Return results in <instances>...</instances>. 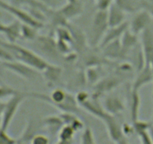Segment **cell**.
<instances>
[{
	"instance_id": "1",
	"label": "cell",
	"mask_w": 153,
	"mask_h": 144,
	"mask_svg": "<svg viewBox=\"0 0 153 144\" xmlns=\"http://www.w3.org/2000/svg\"><path fill=\"white\" fill-rule=\"evenodd\" d=\"M0 44L5 46L13 54L15 59L22 62L28 65L31 66L34 68L37 69L39 71H43L49 65V63L43 59L41 56L36 54L32 50L23 47L16 43H12L9 41H4L0 39Z\"/></svg>"
},
{
	"instance_id": "2",
	"label": "cell",
	"mask_w": 153,
	"mask_h": 144,
	"mask_svg": "<svg viewBox=\"0 0 153 144\" xmlns=\"http://www.w3.org/2000/svg\"><path fill=\"white\" fill-rule=\"evenodd\" d=\"M109 28L108 10H98L93 19L90 32V43L92 46H99Z\"/></svg>"
},
{
	"instance_id": "3",
	"label": "cell",
	"mask_w": 153,
	"mask_h": 144,
	"mask_svg": "<svg viewBox=\"0 0 153 144\" xmlns=\"http://www.w3.org/2000/svg\"><path fill=\"white\" fill-rule=\"evenodd\" d=\"M28 96V92H19L16 94L9 98L8 100L5 102L4 111L1 116V129L7 130L8 129L12 120L14 118L19 106L25 98Z\"/></svg>"
},
{
	"instance_id": "4",
	"label": "cell",
	"mask_w": 153,
	"mask_h": 144,
	"mask_svg": "<svg viewBox=\"0 0 153 144\" xmlns=\"http://www.w3.org/2000/svg\"><path fill=\"white\" fill-rule=\"evenodd\" d=\"M0 8L13 15L14 17L17 19V20H19L22 23L31 26L37 29L43 28V22L37 20L29 12L25 11L23 9L20 8L19 6L7 2L4 0H0Z\"/></svg>"
},
{
	"instance_id": "5",
	"label": "cell",
	"mask_w": 153,
	"mask_h": 144,
	"mask_svg": "<svg viewBox=\"0 0 153 144\" xmlns=\"http://www.w3.org/2000/svg\"><path fill=\"white\" fill-rule=\"evenodd\" d=\"M1 64L4 68L13 72V74L26 80H36L37 78L40 77V74L39 73L40 71L18 60L1 62Z\"/></svg>"
},
{
	"instance_id": "6",
	"label": "cell",
	"mask_w": 153,
	"mask_h": 144,
	"mask_svg": "<svg viewBox=\"0 0 153 144\" xmlns=\"http://www.w3.org/2000/svg\"><path fill=\"white\" fill-rule=\"evenodd\" d=\"M103 121L106 124L109 136L114 142L118 143H125L127 142L126 140V135L123 130V126L113 115L109 114Z\"/></svg>"
},
{
	"instance_id": "7",
	"label": "cell",
	"mask_w": 153,
	"mask_h": 144,
	"mask_svg": "<svg viewBox=\"0 0 153 144\" xmlns=\"http://www.w3.org/2000/svg\"><path fill=\"white\" fill-rule=\"evenodd\" d=\"M141 34V49L145 62L153 69V30L147 27Z\"/></svg>"
},
{
	"instance_id": "8",
	"label": "cell",
	"mask_w": 153,
	"mask_h": 144,
	"mask_svg": "<svg viewBox=\"0 0 153 144\" xmlns=\"http://www.w3.org/2000/svg\"><path fill=\"white\" fill-rule=\"evenodd\" d=\"M151 15L145 9L137 12L129 24V30L135 34H140L146 29L151 22Z\"/></svg>"
},
{
	"instance_id": "9",
	"label": "cell",
	"mask_w": 153,
	"mask_h": 144,
	"mask_svg": "<svg viewBox=\"0 0 153 144\" xmlns=\"http://www.w3.org/2000/svg\"><path fill=\"white\" fill-rule=\"evenodd\" d=\"M128 28H129V23L126 22V21L124 22L123 23L117 26L109 27L107 32L105 33L104 38H102L101 43L100 44L99 46L101 48H102L103 46H106V45L108 44L111 42L114 41V40H118V39H120L123 34L125 33V32L127 29H128Z\"/></svg>"
},
{
	"instance_id": "10",
	"label": "cell",
	"mask_w": 153,
	"mask_h": 144,
	"mask_svg": "<svg viewBox=\"0 0 153 144\" xmlns=\"http://www.w3.org/2000/svg\"><path fill=\"white\" fill-rule=\"evenodd\" d=\"M58 13L67 22L68 20L76 17L81 14L83 10L82 4L79 0L76 2H67V4H64L57 9Z\"/></svg>"
},
{
	"instance_id": "11",
	"label": "cell",
	"mask_w": 153,
	"mask_h": 144,
	"mask_svg": "<svg viewBox=\"0 0 153 144\" xmlns=\"http://www.w3.org/2000/svg\"><path fill=\"white\" fill-rule=\"evenodd\" d=\"M153 81V69L151 66L145 64L137 72V76L133 82L132 89L139 91L140 88Z\"/></svg>"
},
{
	"instance_id": "12",
	"label": "cell",
	"mask_w": 153,
	"mask_h": 144,
	"mask_svg": "<svg viewBox=\"0 0 153 144\" xmlns=\"http://www.w3.org/2000/svg\"><path fill=\"white\" fill-rule=\"evenodd\" d=\"M108 20L109 27L117 26L126 22V11L114 2L108 9Z\"/></svg>"
},
{
	"instance_id": "13",
	"label": "cell",
	"mask_w": 153,
	"mask_h": 144,
	"mask_svg": "<svg viewBox=\"0 0 153 144\" xmlns=\"http://www.w3.org/2000/svg\"><path fill=\"white\" fill-rule=\"evenodd\" d=\"M81 105L91 115H94L97 118H102V120H104L109 115L103 106H102L100 102L97 100V98L93 97L92 99H90L89 98L88 100L81 104Z\"/></svg>"
},
{
	"instance_id": "14",
	"label": "cell",
	"mask_w": 153,
	"mask_h": 144,
	"mask_svg": "<svg viewBox=\"0 0 153 144\" xmlns=\"http://www.w3.org/2000/svg\"><path fill=\"white\" fill-rule=\"evenodd\" d=\"M103 107L111 115H117L125 109L123 101L117 96H108L106 98L103 103Z\"/></svg>"
},
{
	"instance_id": "15",
	"label": "cell",
	"mask_w": 153,
	"mask_h": 144,
	"mask_svg": "<svg viewBox=\"0 0 153 144\" xmlns=\"http://www.w3.org/2000/svg\"><path fill=\"white\" fill-rule=\"evenodd\" d=\"M42 124L52 135L58 134L61 128L64 125V122L61 116H49L46 117L43 120Z\"/></svg>"
},
{
	"instance_id": "16",
	"label": "cell",
	"mask_w": 153,
	"mask_h": 144,
	"mask_svg": "<svg viewBox=\"0 0 153 144\" xmlns=\"http://www.w3.org/2000/svg\"><path fill=\"white\" fill-rule=\"evenodd\" d=\"M121 82V80L120 78L116 77V76H113V77H107L103 80L100 81L97 86H96V90L95 93H94V97L97 98H98L100 94H103L105 92L111 91L112 88H114L115 87L120 85Z\"/></svg>"
},
{
	"instance_id": "17",
	"label": "cell",
	"mask_w": 153,
	"mask_h": 144,
	"mask_svg": "<svg viewBox=\"0 0 153 144\" xmlns=\"http://www.w3.org/2000/svg\"><path fill=\"white\" fill-rule=\"evenodd\" d=\"M21 26L22 23L17 20L6 24L3 34L5 36L7 41L15 43L19 38H21Z\"/></svg>"
},
{
	"instance_id": "18",
	"label": "cell",
	"mask_w": 153,
	"mask_h": 144,
	"mask_svg": "<svg viewBox=\"0 0 153 144\" xmlns=\"http://www.w3.org/2000/svg\"><path fill=\"white\" fill-rule=\"evenodd\" d=\"M43 75L48 85L52 86L55 85L61 76L62 70L58 65L50 64L45 70H43Z\"/></svg>"
},
{
	"instance_id": "19",
	"label": "cell",
	"mask_w": 153,
	"mask_h": 144,
	"mask_svg": "<svg viewBox=\"0 0 153 144\" xmlns=\"http://www.w3.org/2000/svg\"><path fill=\"white\" fill-rule=\"evenodd\" d=\"M102 49L106 57L114 58V59L119 58L121 56L125 54L123 50L122 45H121L120 39L111 42L106 46H103Z\"/></svg>"
},
{
	"instance_id": "20",
	"label": "cell",
	"mask_w": 153,
	"mask_h": 144,
	"mask_svg": "<svg viewBox=\"0 0 153 144\" xmlns=\"http://www.w3.org/2000/svg\"><path fill=\"white\" fill-rule=\"evenodd\" d=\"M38 124L32 119H30L24 128L23 131L19 136V139L16 140L17 142H31L34 135L37 134Z\"/></svg>"
},
{
	"instance_id": "21",
	"label": "cell",
	"mask_w": 153,
	"mask_h": 144,
	"mask_svg": "<svg viewBox=\"0 0 153 144\" xmlns=\"http://www.w3.org/2000/svg\"><path fill=\"white\" fill-rule=\"evenodd\" d=\"M130 116L132 120V122H134L138 120L139 111L140 106V97L139 94V91L131 89V95H130Z\"/></svg>"
},
{
	"instance_id": "22",
	"label": "cell",
	"mask_w": 153,
	"mask_h": 144,
	"mask_svg": "<svg viewBox=\"0 0 153 144\" xmlns=\"http://www.w3.org/2000/svg\"><path fill=\"white\" fill-rule=\"evenodd\" d=\"M120 43L121 45H122L123 50L124 51V53L126 54L128 50H130L131 48L135 46L136 44H137V34L131 32L129 28H128L123 34L122 37L120 38Z\"/></svg>"
},
{
	"instance_id": "23",
	"label": "cell",
	"mask_w": 153,
	"mask_h": 144,
	"mask_svg": "<svg viewBox=\"0 0 153 144\" xmlns=\"http://www.w3.org/2000/svg\"><path fill=\"white\" fill-rule=\"evenodd\" d=\"M76 132V130L72 126L69 125V124H64L61 128L58 134V139H59L58 142H61V143L70 142L73 139V136H74Z\"/></svg>"
},
{
	"instance_id": "24",
	"label": "cell",
	"mask_w": 153,
	"mask_h": 144,
	"mask_svg": "<svg viewBox=\"0 0 153 144\" xmlns=\"http://www.w3.org/2000/svg\"><path fill=\"white\" fill-rule=\"evenodd\" d=\"M37 28L22 23L21 26V38L25 40H34L37 36Z\"/></svg>"
},
{
	"instance_id": "25",
	"label": "cell",
	"mask_w": 153,
	"mask_h": 144,
	"mask_svg": "<svg viewBox=\"0 0 153 144\" xmlns=\"http://www.w3.org/2000/svg\"><path fill=\"white\" fill-rule=\"evenodd\" d=\"M19 92L20 91L15 89L5 84H0V100L6 98L11 97L13 94L19 93Z\"/></svg>"
},
{
	"instance_id": "26",
	"label": "cell",
	"mask_w": 153,
	"mask_h": 144,
	"mask_svg": "<svg viewBox=\"0 0 153 144\" xmlns=\"http://www.w3.org/2000/svg\"><path fill=\"white\" fill-rule=\"evenodd\" d=\"M95 142V136L91 128H85L81 136V142L85 144H91Z\"/></svg>"
},
{
	"instance_id": "27",
	"label": "cell",
	"mask_w": 153,
	"mask_h": 144,
	"mask_svg": "<svg viewBox=\"0 0 153 144\" xmlns=\"http://www.w3.org/2000/svg\"><path fill=\"white\" fill-rule=\"evenodd\" d=\"M15 59L13 54L2 44H0V62H11Z\"/></svg>"
},
{
	"instance_id": "28",
	"label": "cell",
	"mask_w": 153,
	"mask_h": 144,
	"mask_svg": "<svg viewBox=\"0 0 153 144\" xmlns=\"http://www.w3.org/2000/svg\"><path fill=\"white\" fill-rule=\"evenodd\" d=\"M17 142L16 140L7 134V130H0V144H10Z\"/></svg>"
},
{
	"instance_id": "29",
	"label": "cell",
	"mask_w": 153,
	"mask_h": 144,
	"mask_svg": "<svg viewBox=\"0 0 153 144\" xmlns=\"http://www.w3.org/2000/svg\"><path fill=\"white\" fill-rule=\"evenodd\" d=\"M98 10H105L110 8V6L114 2L115 0H94Z\"/></svg>"
},
{
	"instance_id": "30",
	"label": "cell",
	"mask_w": 153,
	"mask_h": 144,
	"mask_svg": "<svg viewBox=\"0 0 153 144\" xmlns=\"http://www.w3.org/2000/svg\"><path fill=\"white\" fill-rule=\"evenodd\" d=\"M31 142L35 144H46L49 142V137L42 134H37L32 138Z\"/></svg>"
},
{
	"instance_id": "31",
	"label": "cell",
	"mask_w": 153,
	"mask_h": 144,
	"mask_svg": "<svg viewBox=\"0 0 153 144\" xmlns=\"http://www.w3.org/2000/svg\"><path fill=\"white\" fill-rule=\"evenodd\" d=\"M141 5L143 9H145V10H146L149 12V14L153 18V2L148 1L147 0V1L142 2Z\"/></svg>"
},
{
	"instance_id": "32",
	"label": "cell",
	"mask_w": 153,
	"mask_h": 144,
	"mask_svg": "<svg viewBox=\"0 0 153 144\" xmlns=\"http://www.w3.org/2000/svg\"><path fill=\"white\" fill-rule=\"evenodd\" d=\"M38 1L42 2L43 4H46L48 7L51 8L58 6L60 4V2H61L60 0H38Z\"/></svg>"
},
{
	"instance_id": "33",
	"label": "cell",
	"mask_w": 153,
	"mask_h": 144,
	"mask_svg": "<svg viewBox=\"0 0 153 144\" xmlns=\"http://www.w3.org/2000/svg\"><path fill=\"white\" fill-rule=\"evenodd\" d=\"M4 106H5V102H2L0 100V117L2 115V112L4 109Z\"/></svg>"
},
{
	"instance_id": "34",
	"label": "cell",
	"mask_w": 153,
	"mask_h": 144,
	"mask_svg": "<svg viewBox=\"0 0 153 144\" xmlns=\"http://www.w3.org/2000/svg\"><path fill=\"white\" fill-rule=\"evenodd\" d=\"M5 27H6V24L3 23V22H1V20H0V33L3 34L4 29H5Z\"/></svg>"
},
{
	"instance_id": "35",
	"label": "cell",
	"mask_w": 153,
	"mask_h": 144,
	"mask_svg": "<svg viewBox=\"0 0 153 144\" xmlns=\"http://www.w3.org/2000/svg\"><path fill=\"white\" fill-rule=\"evenodd\" d=\"M149 134H150L151 138H152V140L153 142V126L151 125L150 128H149Z\"/></svg>"
},
{
	"instance_id": "36",
	"label": "cell",
	"mask_w": 153,
	"mask_h": 144,
	"mask_svg": "<svg viewBox=\"0 0 153 144\" xmlns=\"http://www.w3.org/2000/svg\"><path fill=\"white\" fill-rule=\"evenodd\" d=\"M1 129V117H0V130Z\"/></svg>"
},
{
	"instance_id": "37",
	"label": "cell",
	"mask_w": 153,
	"mask_h": 144,
	"mask_svg": "<svg viewBox=\"0 0 153 144\" xmlns=\"http://www.w3.org/2000/svg\"><path fill=\"white\" fill-rule=\"evenodd\" d=\"M77 0H67V2H76Z\"/></svg>"
},
{
	"instance_id": "38",
	"label": "cell",
	"mask_w": 153,
	"mask_h": 144,
	"mask_svg": "<svg viewBox=\"0 0 153 144\" xmlns=\"http://www.w3.org/2000/svg\"><path fill=\"white\" fill-rule=\"evenodd\" d=\"M2 83V82H1V77H0V84Z\"/></svg>"
},
{
	"instance_id": "39",
	"label": "cell",
	"mask_w": 153,
	"mask_h": 144,
	"mask_svg": "<svg viewBox=\"0 0 153 144\" xmlns=\"http://www.w3.org/2000/svg\"><path fill=\"white\" fill-rule=\"evenodd\" d=\"M152 107H153V106H152ZM152 121H153V109H152Z\"/></svg>"
},
{
	"instance_id": "40",
	"label": "cell",
	"mask_w": 153,
	"mask_h": 144,
	"mask_svg": "<svg viewBox=\"0 0 153 144\" xmlns=\"http://www.w3.org/2000/svg\"><path fill=\"white\" fill-rule=\"evenodd\" d=\"M148 1H150V2H153V0H148Z\"/></svg>"
}]
</instances>
